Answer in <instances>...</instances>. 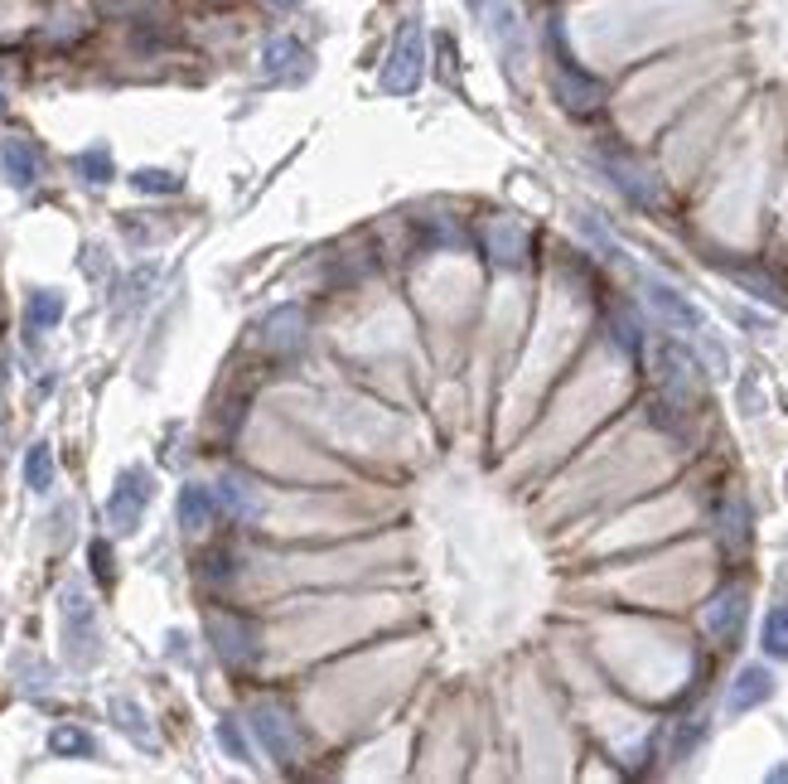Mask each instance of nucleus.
Segmentation results:
<instances>
[{"instance_id": "obj_27", "label": "nucleus", "mask_w": 788, "mask_h": 784, "mask_svg": "<svg viewBox=\"0 0 788 784\" xmlns=\"http://www.w3.org/2000/svg\"><path fill=\"white\" fill-rule=\"evenodd\" d=\"M614 344H620V349L624 354H638V329H634V320H630V315H614Z\"/></svg>"}, {"instance_id": "obj_1", "label": "nucleus", "mask_w": 788, "mask_h": 784, "mask_svg": "<svg viewBox=\"0 0 788 784\" xmlns=\"http://www.w3.org/2000/svg\"><path fill=\"white\" fill-rule=\"evenodd\" d=\"M552 44H556V73H552L556 102H561L566 112H576V116H591L600 102H605V83L576 69V59L561 49V30H556V24H552Z\"/></svg>"}, {"instance_id": "obj_22", "label": "nucleus", "mask_w": 788, "mask_h": 784, "mask_svg": "<svg viewBox=\"0 0 788 784\" xmlns=\"http://www.w3.org/2000/svg\"><path fill=\"white\" fill-rule=\"evenodd\" d=\"M765 654L788 659V605H774L765 615Z\"/></svg>"}, {"instance_id": "obj_6", "label": "nucleus", "mask_w": 788, "mask_h": 784, "mask_svg": "<svg viewBox=\"0 0 788 784\" xmlns=\"http://www.w3.org/2000/svg\"><path fill=\"white\" fill-rule=\"evenodd\" d=\"M484 252H489L493 267H503V272L523 267V257H528V233H523V223L509 218V214H493V218L484 223Z\"/></svg>"}, {"instance_id": "obj_5", "label": "nucleus", "mask_w": 788, "mask_h": 784, "mask_svg": "<svg viewBox=\"0 0 788 784\" xmlns=\"http://www.w3.org/2000/svg\"><path fill=\"white\" fill-rule=\"evenodd\" d=\"M145 503H151V475L145 470H122L116 475V489H112V499H106V513H112V523L122 528V533H131V528L141 523Z\"/></svg>"}, {"instance_id": "obj_17", "label": "nucleus", "mask_w": 788, "mask_h": 784, "mask_svg": "<svg viewBox=\"0 0 788 784\" xmlns=\"http://www.w3.org/2000/svg\"><path fill=\"white\" fill-rule=\"evenodd\" d=\"M63 320V296L59 291H34L30 305H24V325H30V335H44Z\"/></svg>"}, {"instance_id": "obj_8", "label": "nucleus", "mask_w": 788, "mask_h": 784, "mask_svg": "<svg viewBox=\"0 0 788 784\" xmlns=\"http://www.w3.org/2000/svg\"><path fill=\"white\" fill-rule=\"evenodd\" d=\"M605 170L614 175V184H620L624 194L634 198V204H644V208H658L663 204V184H658V175H653L648 165H638V161H630V155H605Z\"/></svg>"}, {"instance_id": "obj_11", "label": "nucleus", "mask_w": 788, "mask_h": 784, "mask_svg": "<svg viewBox=\"0 0 788 784\" xmlns=\"http://www.w3.org/2000/svg\"><path fill=\"white\" fill-rule=\"evenodd\" d=\"M774 698V673L765 663H750V669H740V678L730 683V698H726V712H755L759 702Z\"/></svg>"}, {"instance_id": "obj_13", "label": "nucleus", "mask_w": 788, "mask_h": 784, "mask_svg": "<svg viewBox=\"0 0 788 784\" xmlns=\"http://www.w3.org/2000/svg\"><path fill=\"white\" fill-rule=\"evenodd\" d=\"M644 291H648V305L663 315L667 325H677V329H702V310L683 296V291H673V286H663V282H644Z\"/></svg>"}, {"instance_id": "obj_31", "label": "nucleus", "mask_w": 788, "mask_h": 784, "mask_svg": "<svg viewBox=\"0 0 788 784\" xmlns=\"http://www.w3.org/2000/svg\"><path fill=\"white\" fill-rule=\"evenodd\" d=\"M0 112H6V98H0Z\"/></svg>"}, {"instance_id": "obj_18", "label": "nucleus", "mask_w": 788, "mask_h": 784, "mask_svg": "<svg viewBox=\"0 0 788 784\" xmlns=\"http://www.w3.org/2000/svg\"><path fill=\"white\" fill-rule=\"evenodd\" d=\"M218 503L228 513H237V518H252L257 513V489H252L243 475H223L218 480Z\"/></svg>"}, {"instance_id": "obj_30", "label": "nucleus", "mask_w": 788, "mask_h": 784, "mask_svg": "<svg viewBox=\"0 0 788 784\" xmlns=\"http://www.w3.org/2000/svg\"><path fill=\"white\" fill-rule=\"evenodd\" d=\"M272 6H296V0H272Z\"/></svg>"}, {"instance_id": "obj_29", "label": "nucleus", "mask_w": 788, "mask_h": 784, "mask_svg": "<svg viewBox=\"0 0 788 784\" xmlns=\"http://www.w3.org/2000/svg\"><path fill=\"white\" fill-rule=\"evenodd\" d=\"M204 567H208V577H233V567H228V557H223V552H213Z\"/></svg>"}, {"instance_id": "obj_15", "label": "nucleus", "mask_w": 788, "mask_h": 784, "mask_svg": "<svg viewBox=\"0 0 788 784\" xmlns=\"http://www.w3.org/2000/svg\"><path fill=\"white\" fill-rule=\"evenodd\" d=\"M175 513H180V528H184V533H208V528H213V513H218V495H213V489H204V485H184Z\"/></svg>"}, {"instance_id": "obj_2", "label": "nucleus", "mask_w": 788, "mask_h": 784, "mask_svg": "<svg viewBox=\"0 0 788 784\" xmlns=\"http://www.w3.org/2000/svg\"><path fill=\"white\" fill-rule=\"evenodd\" d=\"M252 731H257V741L266 751H272V761L280 765H296L305 741H300V726L296 716H290L286 707H276V702H262V707H252Z\"/></svg>"}, {"instance_id": "obj_9", "label": "nucleus", "mask_w": 788, "mask_h": 784, "mask_svg": "<svg viewBox=\"0 0 788 784\" xmlns=\"http://www.w3.org/2000/svg\"><path fill=\"white\" fill-rule=\"evenodd\" d=\"M745 610H750V595H745L740 587L720 591L712 605H706V634L720 644H736L740 640V624H745Z\"/></svg>"}, {"instance_id": "obj_16", "label": "nucleus", "mask_w": 788, "mask_h": 784, "mask_svg": "<svg viewBox=\"0 0 788 784\" xmlns=\"http://www.w3.org/2000/svg\"><path fill=\"white\" fill-rule=\"evenodd\" d=\"M266 73L272 78H305L310 73V54H305L296 39H272V44H266Z\"/></svg>"}, {"instance_id": "obj_3", "label": "nucleus", "mask_w": 788, "mask_h": 784, "mask_svg": "<svg viewBox=\"0 0 788 784\" xmlns=\"http://www.w3.org/2000/svg\"><path fill=\"white\" fill-rule=\"evenodd\" d=\"M421 78H426V34H421V24H402V34H397V44H392V59H387V69H382V88L417 92Z\"/></svg>"}, {"instance_id": "obj_14", "label": "nucleus", "mask_w": 788, "mask_h": 784, "mask_svg": "<svg viewBox=\"0 0 788 784\" xmlns=\"http://www.w3.org/2000/svg\"><path fill=\"white\" fill-rule=\"evenodd\" d=\"M0 165H6V180L16 184V190H34L39 184V151L24 136L0 141Z\"/></svg>"}, {"instance_id": "obj_20", "label": "nucleus", "mask_w": 788, "mask_h": 784, "mask_svg": "<svg viewBox=\"0 0 788 784\" xmlns=\"http://www.w3.org/2000/svg\"><path fill=\"white\" fill-rule=\"evenodd\" d=\"M24 485H30L34 495H49L53 489V450L44 441L30 446V456H24Z\"/></svg>"}, {"instance_id": "obj_10", "label": "nucleus", "mask_w": 788, "mask_h": 784, "mask_svg": "<svg viewBox=\"0 0 788 784\" xmlns=\"http://www.w3.org/2000/svg\"><path fill=\"white\" fill-rule=\"evenodd\" d=\"M208 634H213V644H218V654L228 659V663H252V659H257V630H252L247 620L213 615L208 620Z\"/></svg>"}, {"instance_id": "obj_24", "label": "nucleus", "mask_w": 788, "mask_h": 784, "mask_svg": "<svg viewBox=\"0 0 788 784\" xmlns=\"http://www.w3.org/2000/svg\"><path fill=\"white\" fill-rule=\"evenodd\" d=\"M131 184H136V190H145V194H180V180L170 175V170H136V175H131Z\"/></svg>"}, {"instance_id": "obj_26", "label": "nucleus", "mask_w": 788, "mask_h": 784, "mask_svg": "<svg viewBox=\"0 0 788 784\" xmlns=\"http://www.w3.org/2000/svg\"><path fill=\"white\" fill-rule=\"evenodd\" d=\"M218 741H223V751H228L233 761H247V741H243V731H237L233 716H223L218 722Z\"/></svg>"}, {"instance_id": "obj_21", "label": "nucleus", "mask_w": 788, "mask_h": 784, "mask_svg": "<svg viewBox=\"0 0 788 784\" xmlns=\"http://www.w3.org/2000/svg\"><path fill=\"white\" fill-rule=\"evenodd\" d=\"M49 746H53V755H78V761H88V755L98 751V741H92L83 726H53Z\"/></svg>"}, {"instance_id": "obj_4", "label": "nucleus", "mask_w": 788, "mask_h": 784, "mask_svg": "<svg viewBox=\"0 0 788 784\" xmlns=\"http://www.w3.org/2000/svg\"><path fill=\"white\" fill-rule=\"evenodd\" d=\"M658 383H663L667 403H677V407L697 403V393H702L697 364H692V358L677 349V344H658Z\"/></svg>"}, {"instance_id": "obj_25", "label": "nucleus", "mask_w": 788, "mask_h": 784, "mask_svg": "<svg viewBox=\"0 0 788 784\" xmlns=\"http://www.w3.org/2000/svg\"><path fill=\"white\" fill-rule=\"evenodd\" d=\"M112 712L122 716V726H126V731H131V736H136V741H145V746H151V741H155L151 731H145V716H141V707H131L126 698H116V702H112Z\"/></svg>"}, {"instance_id": "obj_12", "label": "nucleus", "mask_w": 788, "mask_h": 784, "mask_svg": "<svg viewBox=\"0 0 788 784\" xmlns=\"http://www.w3.org/2000/svg\"><path fill=\"white\" fill-rule=\"evenodd\" d=\"M300 329H305V310L300 305H280L262 320V349L272 354H290L300 344Z\"/></svg>"}, {"instance_id": "obj_19", "label": "nucleus", "mask_w": 788, "mask_h": 784, "mask_svg": "<svg viewBox=\"0 0 788 784\" xmlns=\"http://www.w3.org/2000/svg\"><path fill=\"white\" fill-rule=\"evenodd\" d=\"M720 542H726L730 552H740L745 542H750V509H745L740 495L726 503V513H720Z\"/></svg>"}, {"instance_id": "obj_7", "label": "nucleus", "mask_w": 788, "mask_h": 784, "mask_svg": "<svg viewBox=\"0 0 788 784\" xmlns=\"http://www.w3.org/2000/svg\"><path fill=\"white\" fill-rule=\"evenodd\" d=\"M59 615H63V640L73 644V659H88L92 649H98V615H92L83 587H69V591H63Z\"/></svg>"}, {"instance_id": "obj_28", "label": "nucleus", "mask_w": 788, "mask_h": 784, "mask_svg": "<svg viewBox=\"0 0 788 784\" xmlns=\"http://www.w3.org/2000/svg\"><path fill=\"white\" fill-rule=\"evenodd\" d=\"M88 557H92V571H98L102 581H112V577H116V567H112V548H106L102 538H98V542H92V548H88Z\"/></svg>"}, {"instance_id": "obj_23", "label": "nucleus", "mask_w": 788, "mask_h": 784, "mask_svg": "<svg viewBox=\"0 0 788 784\" xmlns=\"http://www.w3.org/2000/svg\"><path fill=\"white\" fill-rule=\"evenodd\" d=\"M78 170H83V175H88V184H106V180L116 175L112 155H106L102 145H98V151H83V155H78Z\"/></svg>"}]
</instances>
